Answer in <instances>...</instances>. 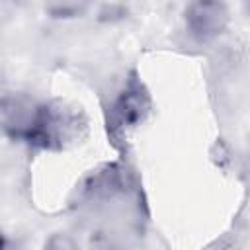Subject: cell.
I'll return each instance as SVG.
<instances>
[{
	"instance_id": "obj_5",
	"label": "cell",
	"mask_w": 250,
	"mask_h": 250,
	"mask_svg": "<svg viewBox=\"0 0 250 250\" xmlns=\"http://www.w3.org/2000/svg\"><path fill=\"white\" fill-rule=\"evenodd\" d=\"M6 246V238H4V234L0 232V248H4Z\"/></svg>"
},
{
	"instance_id": "obj_1",
	"label": "cell",
	"mask_w": 250,
	"mask_h": 250,
	"mask_svg": "<svg viewBox=\"0 0 250 250\" xmlns=\"http://www.w3.org/2000/svg\"><path fill=\"white\" fill-rule=\"evenodd\" d=\"M0 119L4 131L16 141L45 148L55 139V115L47 105H41L25 96L4 98L0 102Z\"/></svg>"
},
{
	"instance_id": "obj_3",
	"label": "cell",
	"mask_w": 250,
	"mask_h": 250,
	"mask_svg": "<svg viewBox=\"0 0 250 250\" xmlns=\"http://www.w3.org/2000/svg\"><path fill=\"white\" fill-rule=\"evenodd\" d=\"M94 0H43V10L51 20L70 21L82 18Z\"/></svg>"
},
{
	"instance_id": "obj_4",
	"label": "cell",
	"mask_w": 250,
	"mask_h": 250,
	"mask_svg": "<svg viewBox=\"0 0 250 250\" xmlns=\"http://www.w3.org/2000/svg\"><path fill=\"white\" fill-rule=\"evenodd\" d=\"M143 96H139V92H127L119 98L117 105H115V113H117V121L119 125H135L139 119H143Z\"/></svg>"
},
{
	"instance_id": "obj_2",
	"label": "cell",
	"mask_w": 250,
	"mask_h": 250,
	"mask_svg": "<svg viewBox=\"0 0 250 250\" xmlns=\"http://www.w3.org/2000/svg\"><path fill=\"white\" fill-rule=\"evenodd\" d=\"M229 20V8L223 0H189L184 12L186 29L199 43L217 39L227 29Z\"/></svg>"
}]
</instances>
